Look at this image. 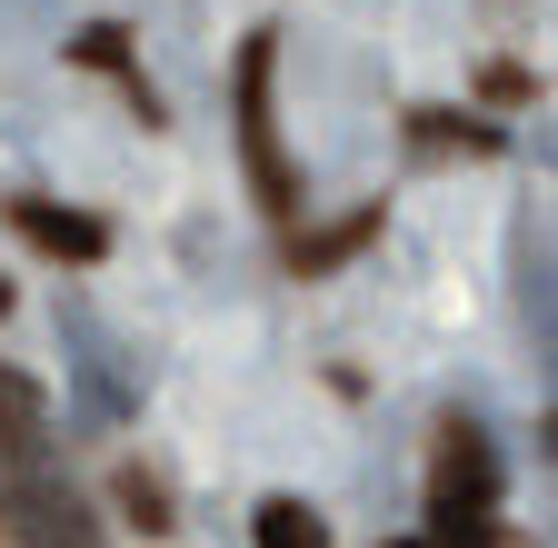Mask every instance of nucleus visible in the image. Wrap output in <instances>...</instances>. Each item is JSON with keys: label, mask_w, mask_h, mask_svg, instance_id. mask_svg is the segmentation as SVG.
<instances>
[{"label": "nucleus", "mask_w": 558, "mask_h": 548, "mask_svg": "<svg viewBox=\"0 0 558 548\" xmlns=\"http://www.w3.org/2000/svg\"><path fill=\"white\" fill-rule=\"evenodd\" d=\"M250 538H259V548H329V528H319V509H310V499H290V489H279V499H259V519H250Z\"/></svg>", "instance_id": "11"}, {"label": "nucleus", "mask_w": 558, "mask_h": 548, "mask_svg": "<svg viewBox=\"0 0 558 548\" xmlns=\"http://www.w3.org/2000/svg\"><path fill=\"white\" fill-rule=\"evenodd\" d=\"M389 548H449V538H429V528H418V538H389Z\"/></svg>", "instance_id": "13"}, {"label": "nucleus", "mask_w": 558, "mask_h": 548, "mask_svg": "<svg viewBox=\"0 0 558 548\" xmlns=\"http://www.w3.org/2000/svg\"><path fill=\"white\" fill-rule=\"evenodd\" d=\"M11 210V230L40 249V259H70V269H90V259H110V220H90V210H70V199H40V190H11L0 199Z\"/></svg>", "instance_id": "4"}, {"label": "nucleus", "mask_w": 558, "mask_h": 548, "mask_svg": "<svg viewBox=\"0 0 558 548\" xmlns=\"http://www.w3.org/2000/svg\"><path fill=\"white\" fill-rule=\"evenodd\" d=\"M110 509H120L140 538H170V528H180V499H170V478H160L150 459H120V468H110Z\"/></svg>", "instance_id": "8"}, {"label": "nucleus", "mask_w": 558, "mask_h": 548, "mask_svg": "<svg viewBox=\"0 0 558 548\" xmlns=\"http://www.w3.org/2000/svg\"><path fill=\"white\" fill-rule=\"evenodd\" d=\"M0 519L21 528V548H100V519L81 509L70 478H50V459L0 468Z\"/></svg>", "instance_id": "3"}, {"label": "nucleus", "mask_w": 558, "mask_h": 548, "mask_svg": "<svg viewBox=\"0 0 558 548\" xmlns=\"http://www.w3.org/2000/svg\"><path fill=\"white\" fill-rule=\"evenodd\" d=\"M40 449H50V389L0 360V468H31Z\"/></svg>", "instance_id": "6"}, {"label": "nucleus", "mask_w": 558, "mask_h": 548, "mask_svg": "<svg viewBox=\"0 0 558 548\" xmlns=\"http://www.w3.org/2000/svg\"><path fill=\"white\" fill-rule=\"evenodd\" d=\"M379 240V199L369 210H349V220H319V230H290V280H329V269H349Z\"/></svg>", "instance_id": "7"}, {"label": "nucleus", "mask_w": 558, "mask_h": 548, "mask_svg": "<svg viewBox=\"0 0 558 548\" xmlns=\"http://www.w3.org/2000/svg\"><path fill=\"white\" fill-rule=\"evenodd\" d=\"M0 319H11V280H0Z\"/></svg>", "instance_id": "14"}, {"label": "nucleus", "mask_w": 558, "mask_h": 548, "mask_svg": "<svg viewBox=\"0 0 558 548\" xmlns=\"http://www.w3.org/2000/svg\"><path fill=\"white\" fill-rule=\"evenodd\" d=\"M70 60H81V71H100V81H120V100H130L140 120H150V130H160V90H150V81H140V60H130V40H120L110 21H90L81 40H70Z\"/></svg>", "instance_id": "9"}, {"label": "nucleus", "mask_w": 558, "mask_h": 548, "mask_svg": "<svg viewBox=\"0 0 558 548\" xmlns=\"http://www.w3.org/2000/svg\"><path fill=\"white\" fill-rule=\"evenodd\" d=\"M60 329H70V379H81V419L90 429H120L130 419V379H120V360H110V339L90 329V309H60Z\"/></svg>", "instance_id": "5"}, {"label": "nucleus", "mask_w": 558, "mask_h": 548, "mask_svg": "<svg viewBox=\"0 0 558 548\" xmlns=\"http://www.w3.org/2000/svg\"><path fill=\"white\" fill-rule=\"evenodd\" d=\"M399 130H409V150H418V160H449V150L488 160V150H499V120H469V110H409Z\"/></svg>", "instance_id": "10"}, {"label": "nucleus", "mask_w": 558, "mask_h": 548, "mask_svg": "<svg viewBox=\"0 0 558 548\" xmlns=\"http://www.w3.org/2000/svg\"><path fill=\"white\" fill-rule=\"evenodd\" d=\"M488 100H499V110H519V100H538V81L519 71V60H488V81H478Z\"/></svg>", "instance_id": "12"}, {"label": "nucleus", "mask_w": 558, "mask_h": 548, "mask_svg": "<svg viewBox=\"0 0 558 548\" xmlns=\"http://www.w3.org/2000/svg\"><path fill=\"white\" fill-rule=\"evenodd\" d=\"M230 110H240V170H250V190H259V210L300 230V160L279 150V31H250V40H240Z\"/></svg>", "instance_id": "2"}, {"label": "nucleus", "mask_w": 558, "mask_h": 548, "mask_svg": "<svg viewBox=\"0 0 558 548\" xmlns=\"http://www.w3.org/2000/svg\"><path fill=\"white\" fill-rule=\"evenodd\" d=\"M429 538H449V548H519L509 519H499V449H488L478 419H439V449H429Z\"/></svg>", "instance_id": "1"}]
</instances>
